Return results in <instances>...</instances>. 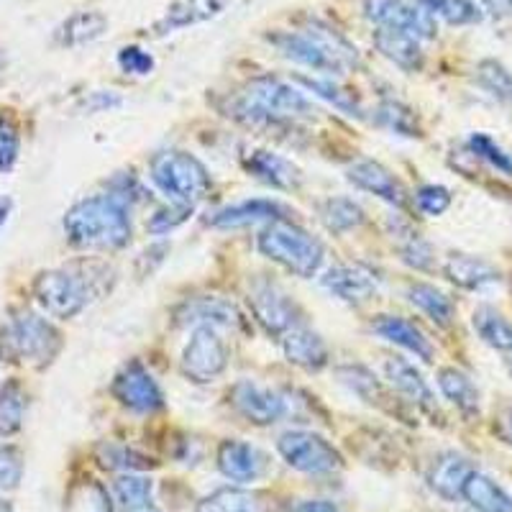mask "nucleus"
Instances as JSON below:
<instances>
[{"label": "nucleus", "instance_id": "nucleus-1", "mask_svg": "<svg viewBox=\"0 0 512 512\" xmlns=\"http://www.w3.org/2000/svg\"><path fill=\"white\" fill-rule=\"evenodd\" d=\"M64 233L77 249H123L131 241V200L118 190L90 195L67 210Z\"/></svg>", "mask_w": 512, "mask_h": 512}, {"label": "nucleus", "instance_id": "nucleus-2", "mask_svg": "<svg viewBox=\"0 0 512 512\" xmlns=\"http://www.w3.org/2000/svg\"><path fill=\"white\" fill-rule=\"evenodd\" d=\"M272 44L280 49L282 57L331 77L349 75L359 64L356 49L323 21H308L303 29L274 34Z\"/></svg>", "mask_w": 512, "mask_h": 512}, {"label": "nucleus", "instance_id": "nucleus-3", "mask_svg": "<svg viewBox=\"0 0 512 512\" xmlns=\"http://www.w3.org/2000/svg\"><path fill=\"white\" fill-rule=\"evenodd\" d=\"M233 116L254 126H282L315 116V105L280 77H254L236 93L231 103Z\"/></svg>", "mask_w": 512, "mask_h": 512}, {"label": "nucleus", "instance_id": "nucleus-4", "mask_svg": "<svg viewBox=\"0 0 512 512\" xmlns=\"http://www.w3.org/2000/svg\"><path fill=\"white\" fill-rule=\"evenodd\" d=\"M256 246L274 264H280L282 269L297 274V277H305V280L315 277L323 267V259H326L323 244L303 226L292 223L290 218L269 221L259 233Z\"/></svg>", "mask_w": 512, "mask_h": 512}, {"label": "nucleus", "instance_id": "nucleus-5", "mask_svg": "<svg viewBox=\"0 0 512 512\" xmlns=\"http://www.w3.org/2000/svg\"><path fill=\"white\" fill-rule=\"evenodd\" d=\"M149 177L154 187L162 192L169 203L195 205L210 195V175L205 164L187 152H159L149 164Z\"/></svg>", "mask_w": 512, "mask_h": 512}, {"label": "nucleus", "instance_id": "nucleus-6", "mask_svg": "<svg viewBox=\"0 0 512 512\" xmlns=\"http://www.w3.org/2000/svg\"><path fill=\"white\" fill-rule=\"evenodd\" d=\"M34 297L44 313L52 318H75L93 300L90 282L72 269H49L34 282Z\"/></svg>", "mask_w": 512, "mask_h": 512}, {"label": "nucleus", "instance_id": "nucleus-7", "mask_svg": "<svg viewBox=\"0 0 512 512\" xmlns=\"http://www.w3.org/2000/svg\"><path fill=\"white\" fill-rule=\"evenodd\" d=\"M249 305L256 323L274 338H282L287 331L305 323L303 308L292 300L290 292L267 277H256L249 285Z\"/></svg>", "mask_w": 512, "mask_h": 512}, {"label": "nucleus", "instance_id": "nucleus-8", "mask_svg": "<svg viewBox=\"0 0 512 512\" xmlns=\"http://www.w3.org/2000/svg\"><path fill=\"white\" fill-rule=\"evenodd\" d=\"M285 464L303 474H333L344 466V456L331 441L315 431H287L277 438Z\"/></svg>", "mask_w": 512, "mask_h": 512}, {"label": "nucleus", "instance_id": "nucleus-9", "mask_svg": "<svg viewBox=\"0 0 512 512\" xmlns=\"http://www.w3.org/2000/svg\"><path fill=\"white\" fill-rule=\"evenodd\" d=\"M3 344L18 359L34 361V364H47V361H52L57 356L59 346H62V336L41 315L21 313L8 323Z\"/></svg>", "mask_w": 512, "mask_h": 512}, {"label": "nucleus", "instance_id": "nucleus-10", "mask_svg": "<svg viewBox=\"0 0 512 512\" xmlns=\"http://www.w3.org/2000/svg\"><path fill=\"white\" fill-rule=\"evenodd\" d=\"M228 367V349L218 328L198 326L182 351L180 369L190 382L208 384L221 377Z\"/></svg>", "mask_w": 512, "mask_h": 512}, {"label": "nucleus", "instance_id": "nucleus-11", "mask_svg": "<svg viewBox=\"0 0 512 512\" xmlns=\"http://www.w3.org/2000/svg\"><path fill=\"white\" fill-rule=\"evenodd\" d=\"M364 16L377 29H395L420 41L436 39V16L410 0H364Z\"/></svg>", "mask_w": 512, "mask_h": 512}, {"label": "nucleus", "instance_id": "nucleus-12", "mask_svg": "<svg viewBox=\"0 0 512 512\" xmlns=\"http://www.w3.org/2000/svg\"><path fill=\"white\" fill-rule=\"evenodd\" d=\"M111 392L123 408L139 415H154L167 405L159 382L139 359L123 364V369L113 379Z\"/></svg>", "mask_w": 512, "mask_h": 512}, {"label": "nucleus", "instance_id": "nucleus-13", "mask_svg": "<svg viewBox=\"0 0 512 512\" xmlns=\"http://www.w3.org/2000/svg\"><path fill=\"white\" fill-rule=\"evenodd\" d=\"M233 410L254 425H274L280 423L290 413V400L280 390H272L267 384H259L254 379H239L228 390Z\"/></svg>", "mask_w": 512, "mask_h": 512}, {"label": "nucleus", "instance_id": "nucleus-14", "mask_svg": "<svg viewBox=\"0 0 512 512\" xmlns=\"http://www.w3.org/2000/svg\"><path fill=\"white\" fill-rule=\"evenodd\" d=\"M320 285L344 303L361 305L377 295L379 277L364 264H336L320 277Z\"/></svg>", "mask_w": 512, "mask_h": 512}, {"label": "nucleus", "instance_id": "nucleus-15", "mask_svg": "<svg viewBox=\"0 0 512 512\" xmlns=\"http://www.w3.org/2000/svg\"><path fill=\"white\" fill-rule=\"evenodd\" d=\"M216 461L223 477L236 484H251L267 472V456L251 443L236 438H228L218 446Z\"/></svg>", "mask_w": 512, "mask_h": 512}, {"label": "nucleus", "instance_id": "nucleus-16", "mask_svg": "<svg viewBox=\"0 0 512 512\" xmlns=\"http://www.w3.org/2000/svg\"><path fill=\"white\" fill-rule=\"evenodd\" d=\"M372 331L377 333L379 338L390 341V344L400 346L408 354H413L415 359L431 364L433 356H436V349H433L431 338L425 336L423 328L415 326L413 320L402 318V315H390L382 313L372 320Z\"/></svg>", "mask_w": 512, "mask_h": 512}, {"label": "nucleus", "instance_id": "nucleus-17", "mask_svg": "<svg viewBox=\"0 0 512 512\" xmlns=\"http://www.w3.org/2000/svg\"><path fill=\"white\" fill-rule=\"evenodd\" d=\"M282 354L290 364L305 369V372H320V369L328 367L331 361V351L328 344L320 338V333H315L308 323H300L292 331H287L280 338Z\"/></svg>", "mask_w": 512, "mask_h": 512}, {"label": "nucleus", "instance_id": "nucleus-18", "mask_svg": "<svg viewBox=\"0 0 512 512\" xmlns=\"http://www.w3.org/2000/svg\"><path fill=\"white\" fill-rule=\"evenodd\" d=\"M384 377H387L392 390H395L397 395L405 397L408 402H413L415 408H420L423 413L438 415V405H436V397H433V390L428 387L423 374L415 369V364H410L408 359H400V356L384 359Z\"/></svg>", "mask_w": 512, "mask_h": 512}, {"label": "nucleus", "instance_id": "nucleus-19", "mask_svg": "<svg viewBox=\"0 0 512 512\" xmlns=\"http://www.w3.org/2000/svg\"><path fill=\"white\" fill-rule=\"evenodd\" d=\"M346 177H349V182H354V187H359L364 192H372L379 200L397 205V208L405 205V200H408V192H405L402 182L384 164L374 162V159H359V162H354L346 169Z\"/></svg>", "mask_w": 512, "mask_h": 512}, {"label": "nucleus", "instance_id": "nucleus-20", "mask_svg": "<svg viewBox=\"0 0 512 512\" xmlns=\"http://www.w3.org/2000/svg\"><path fill=\"white\" fill-rule=\"evenodd\" d=\"M474 474L472 459H466L464 454H456V451H443L441 456H436L428 469V487L436 492L438 497L448 502L461 500V492H464L466 479Z\"/></svg>", "mask_w": 512, "mask_h": 512}, {"label": "nucleus", "instance_id": "nucleus-21", "mask_svg": "<svg viewBox=\"0 0 512 512\" xmlns=\"http://www.w3.org/2000/svg\"><path fill=\"white\" fill-rule=\"evenodd\" d=\"M244 167L251 177L269 187H277V190H297L303 182L300 169L290 159L267 152V149H254V152L246 154Z\"/></svg>", "mask_w": 512, "mask_h": 512}, {"label": "nucleus", "instance_id": "nucleus-22", "mask_svg": "<svg viewBox=\"0 0 512 512\" xmlns=\"http://www.w3.org/2000/svg\"><path fill=\"white\" fill-rule=\"evenodd\" d=\"M239 310L223 297H192L177 310L180 326H213V328H236L239 326Z\"/></svg>", "mask_w": 512, "mask_h": 512}, {"label": "nucleus", "instance_id": "nucleus-23", "mask_svg": "<svg viewBox=\"0 0 512 512\" xmlns=\"http://www.w3.org/2000/svg\"><path fill=\"white\" fill-rule=\"evenodd\" d=\"M443 274H446L448 282H454L464 290H487V287L500 282V269L495 264H489L482 256L459 254V251L446 256Z\"/></svg>", "mask_w": 512, "mask_h": 512}, {"label": "nucleus", "instance_id": "nucleus-24", "mask_svg": "<svg viewBox=\"0 0 512 512\" xmlns=\"http://www.w3.org/2000/svg\"><path fill=\"white\" fill-rule=\"evenodd\" d=\"M285 216H287V208L277 203V200L254 198V200H241V203H233L228 205V208L216 210L213 218H208V223L213 228H241V226H251V223L277 221V218H285Z\"/></svg>", "mask_w": 512, "mask_h": 512}, {"label": "nucleus", "instance_id": "nucleus-25", "mask_svg": "<svg viewBox=\"0 0 512 512\" xmlns=\"http://www.w3.org/2000/svg\"><path fill=\"white\" fill-rule=\"evenodd\" d=\"M231 0H177L167 8V13L162 16L154 31L159 36L172 34V31L187 29V26L203 24V21H210V18L221 16L228 8Z\"/></svg>", "mask_w": 512, "mask_h": 512}, {"label": "nucleus", "instance_id": "nucleus-26", "mask_svg": "<svg viewBox=\"0 0 512 512\" xmlns=\"http://www.w3.org/2000/svg\"><path fill=\"white\" fill-rule=\"evenodd\" d=\"M374 47L384 54V57L395 62L400 70L418 72L423 70L425 54L420 47V39L405 34V31L395 29H377L374 31Z\"/></svg>", "mask_w": 512, "mask_h": 512}, {"label": "nucleus", "instance_id": "nucleus-27", "mask_svg": "<svg viewBox=\"0 0 512 512\" xmlns=\"http://www.w3.org/2000/svg\"><path fill=\"white\" fill-rule=\"evenodd\" d=\"M438 387H441L443 397H446L456 410H459L464 418H474L479 415V387L474 384V379L466 372L456 367H443L438 369Z\"/></svg>", "mask_w": 512, "mask_h": 512}, {"label": "nucleus", "instance_id": "nucleus-28", "mask_svg": "<svg viewBox=\"0 0 512 512\" xmlns=\"http://www.w3.org/2000/svg\"><path fill=\"white\" fill-rule=\"evenodd\" d=\"M461 500H466V505L477 512H512V497L495 479L477 472V469H474L472 477L466 479Z\"/></svg>", "mask_w": 512, "mask_h": 512}, {"label": "nucleus", "instance_id": "nucleus-29", "mask_svg": "<svg viewBox=\"0 0 512 512\" xmlns=\"http://www.w3.org/2000/svg\"><path fill=\"white\" fill-rule=\"evenodd\" d=\"M410 303L425 313L428 318L436 323V326L448 328L456 318V305L454 300L446 295L443 290H438L436 285H428V282H410L408 290H405Z\"/></svg>", "mask_w": 512, "mask_h": 512}, {"label": "nucleus", "instance_id": "nucleus-30", "mask_svg": "<svg viewBox=\"0 0 512 512\" xmlns=\"http://www.w3.org/2000/svg\"><path fill=\"white\" fill-rule=\"evenodd\" d=\"M108 31V18L100 11L72 13L57 29V41L62 47H85L90 41L100 39Z\"/></svg>", "mask_w": 512, "mask_h": 512}, {"label": "nucleus", "instance_id": "nucleus-31", "mask_svg": "<svg viewBox=\"0 0 512 512\" xmlns=\"http://www.w3.org/2000/svg\"><path fill=\"white\" fill-rule=\"evenodd\" d=\"M474 331L479 333L484 344L492 346V349L502 351V354H512V323L502 313H497L495 308L482 305V308L474 310Z\"/></svg>", "mask_w": 512, "mask_h": 512}, {"label": "nucleus", "instance_id": "nucleus-32", "mask_svg": "<svg viewBox=\"0 0 512 512\" xmlns=\"http://www.w3.org/2000/svg\"><path fill=\"white\" fill-rule=\"evenodd\" d=\"M26 390L18 379H6L0 387V436H13L21 431L26 418Z\"/></svg>", "mask_w": 512, "mask_h": 512}, {"label": "nucleus", "instance_id": "nucleus-33", "mask_svg": "<svg viewBox=\"0 0 512 512\" xmlns=\"http://www.w3.org/2000/svg\"><path fill=\"white\" fill-rule=\"evenodd\" d=\"M295 82L297 85H303L305 90H310L313 95H318V98L326 100V103H331L333 108H338L341 113H349V116H356V118L364 116V111H361V105L359 100L354 98V93H349V90H344L341 85H336L331 77L323 80V77L297 75Z\"/></svg>", "mask_w": 512, "mask_h": 512}, {"label": "nucleus", "instance_id": "nucleus-34", "mask_svg": "<svg viewBox=\"0 0 512 512\" xmlns=\"http://www.w3.org/2000/svg\"><path fill=\"white\" fill-rule=\"evenodd\" d=\"M377 123L387 131L397 136H408V139H415V136H423V128H420L418 116L410 111L408 105L397 103V100H382L377 105V113H374Z\"/></svg>", "mask_w": 512, "mask_h": 512}, {"label": "nucleus", "instance_id": "nucleus-35", "mask_svg": "<svg viewBox=\"0 0 512 512\" xmlns=\"http://www.w3.org/2000/svg\"><path fill=\"white\" fill-rule=\"evenodd\" d=\"M195 512H259V502L246 489L221 487L203 497Z\"/></svg>", "mask_w": 512, "mask_h": 512}, {"label": "nucleus", "instance_id": "nucleus-36", "mask_svg": "<svg viewBox=\"0 0 512 512\" xmlns=\"http://www.w3.org/2000/svg\"><path fill=\"white\" fill-rule=\"evenodd\" d=\"M415 3L451 26H469L482 21V8L474 0H415Z\"/></svg>", "mask_w": 512, "mask_h": 512}, {"label": "nucleus", "instance_id": "nucleus-37", "mask_svg": "<svg viewBox=\"0 0 512 512\" xmlns=\"http://www.w3.org/2000/svg\"><path fill=\"white\" fill-rule=\"evenodd\" d=\"M320 218H323L328 231L346 233L351 228H359L367 216H364L361 205L351 198H331L320 205Z\"/></svg>", "mask_w": 512, "mask_h": 512}, {"label": "nucleus", "instance_id": "nucleus-38", "mask_svg": "<svg viewBox=\"0 0 512 512\" xmlns=\"http://www.w3.org/2000/svg\"><path fill=\"white\" fill-rule=\"evenodd\" d=\"M113 492H116L118 502L128 510H136V507H144L152 502L154 495V482L144 474L123 472L121 477L113 482Z\"/></svg>", "mask_w": 512, "mask_h": 512}, {"label": "nucleus", "instance_id": "nucleus-39", "mask_svg": "<svg viewBox=\"0 0 512 512\" xmlns=\"http://www.w3.org/2000/svg\"><path fill=\"white\" fill-rule=\"evenodd\" d=\"M477 80L487 93L502 103H512V75L495 59H484L477 67Z\"/></svg>", "mask_w": 512, "mask_h": 512}, {"label": "nucleus", "instance_id": "nucleus-40", "mask_svg": "<svg viewBox=\"0 0 512 512\" xmlns=\"http://www.w3.org/2000/svg\"><path fill=\"white\" fill-rule=\"evenodd\" d=\"M400 254L402 262L410 264V267L418 269V272H431L433 262H436L431 244L425 239H420L418 233L413 231H405L400 236Z\"/></svg>", "mask_w": 512, "mask_h": 512}, {"label": "nucleus", "instance_id": "nucleus-41", "mask_svg": "<svg viewBox=\"0 0 512 512\" xmlns=\"http://www.w3.org/2000/svg\"><path fill=\"white\" fill-rule=\"evenodd\" d=\"M469 149H472L474 157L487 162L492 169H497L502 175H512L510 154H507L502 146H497V141L489 139L487 134H474L472 139H469Z\"/></svg>", "mask_w": 512, "mask_h": 512}, {"label": "nucleus", "instance_id": "nucleus-42", "mask_svg": "<svg viewBox=\"0 0 512 512\" xmlns=\"http://www.w3.org/2000/svg\"><path fill=\"white\" fill-rule=\"evenodd\" d=\"M192 210H195L192 205L169 203L167 208H159L157 213L149 218L146 228H149V233H154V236H162V233L175 231L177 226H182V223L192 216Z\"/></svg>", "mask_w": 512, "mask_h": 512}, {"label": "nucleus", "instance_id": "nucleus-43", "mask_svg": "<svg viewBox=\"0 0 512 512\" xmlns=\"http://www.w3.org/2000/svg\"><path fill=\"white\" fill-rule=\"evenodd\" d=\"M415 205L425 216H441L451 208V192L443 185H423L415 192Z\"/></svg>", "mask_w": 512, "mask_h": 512}, {"label": "nucleus", "instance_id": "nucleus-44", "mask_svg": "<svg viewBox=\"0 0 512 512\" xmlns=\"http://www.w3.org/2000/svg\"><path fill=\"white\" fill-rule=\"evenodd\" d=\"M24 477V459L16 448H0V492H11Z\"/></svg>", "mask_w": 512, "mask_h": 512}, {"label": "nucleus", "instance_id": "nucleus-45", "mask_svg": "<svg viewBox=\"0 0 512 512\" xmlns=\"http://www.w3.org/2000/svg\"><path fill=\"white\" fill-rule=\"evenodd\" d=\"M118 67L126 75H149L154 70V57L141 47H123L118 52Z\"/></svg>", "mask_w": 512, "mask_h": 512}, {"label": "nucleus", "instance_id": "nucleus-46", "mask_svg": "<svg viewBox=\"0 0 512 512\" xmlns=\"http://www.w3.org/2000/svg\"><path fill=\"white\" fill-rule=\"evenodd\" d=\"M18 159V131L8 118H0V172H11Z\"/></svg>", "mask_w": 512, "mask_h": 512}, {"label": "nucleus", "instance_id": "nucleus-47", "mask_svg": "<svg viewBox=\"0 0 512 512\" xmlns=\"http://www.w3.org/2000/svg\"><path fill=\"white\" fill-rule=\"evenodd\" d=\"M103 459H105V466H111V469H123V472L144 469L146 466L144 456L136 454L134 448H126V446H105Z\"/></svg>", "mask_w": 512, "mask_h": 512}, {"label": "nucleus", "instance_id": "nucleus-48", "mask_svg": "<svg viewBox=\"0 0 512 512\" xmlns=\"http://www.w3.org/2000/svg\"><path fill=\"white\" fill-rule=\"evenodd\" d=\"M123 100L121 95L111 93V90H95V93H90L88 98H85V103H82V108L88 113H105V111H113V108H118Z\"/></svg>", "mask_w": 512, "mask_h": 512}, {"label": "nucleus", "instance_id": "nucleus-49", "mask_svg": "<svg viewBox=\"0 0 512 512\" xmlns=\"http://www.w3.org/2000/svg\"><path fill=\"white\" fill-rule=\"evenodd\" d=\"M295 512H341L328 500H305L295 507Z\"/></svg>", "mask_w": 512, "mask_h": 512}, {"label": "nucleus", "instance_id": "nucleus-50", "mask_svg": "<svg viewBox=\"0 0 512 512\" xmlns=\"http://www.w3.org/2000/svg\"><path fill=\"white\" fill-rule=\"evenodd\" d=\"M497 425H500V436L512 446V405H505V408L500 410Z\"/></svg>", "mask_w": 512, "mask_h": 512}, {"label": "nucleus", "instance_id": "nucleus-51", "mask_svg": "<svg viewBox=\"0 0 512 512\" xmlns=\"http://www.w3.org/2000/svg\"><path fill=\"white\" fill-rule=\"evenodd\" d=\"M484 6H487V11L497 18L512 16V0H484Z\"/></svg>", "mask_w": 512, "mask_h": 512}, {"label": "nucleus", "instance_id": "nucleus-52", "mask_svg": "<svg viewBox=\"0 0 512 512\" xmlns=\"http://www.w3.org/2000/svg\"><path fill=\"white\" fill-rule=\"evenodd\" d=\"M13 210V200L11 198H0V228L6 226L8 216H11Z\"/></svg>", "mask_w": 512, "mask_h": 512}, {"label": "nucleus", "instance_id": "nucleus-53", "mask_svg": "<svg viewBox=\"0 0 512 512\" xmlns=\"http://www.w3.org/2000/svg\"><path fill=\"white\" fill-rule=\"evenodd\" d=\"M128 512H162V510H159V507L154 505V502H149V505H144V507H136V510H128Z\"/></svg>", "mask_w": 512, "mask_h": 512}, {"label": "nucleus", "instance_id": "nucleus-54", "mask_svg": "<svg viewBox=\"0 0 512 512\" xmlns=\"http://www.w3.org/2000/svg\"><path fill=\"white\" fill-rule=\"evenodd\" d=\"M0 512H13V507L6 500H0Z\"/></svg>", "mask_w": 512, "mask_h": 512}, {"label": "nucleus", "instance_id": "nucleus-55", "mask_svg": "<svg viewBox=\"0 0 512 512\" xmlns=\"http://www.w3.org/2000/svg\"><path fill=\"white\" fill-rule=\"evenodd\" d=\"M3 70H6V54L0 52V75H3Z\"/></svg>", "mask_w": 512, "mask_h": 512}, {"label": "nucleus", "instance_id": "nucleus-56", "mask_svg": "<svg viewBox=\"0 0 512 512\" xmlns=\"http://www.w3.org/2000/svg\"><path fill=\"white\" fill-rule=\"evenodd\" d=\"M510 374H512V359H510Z\"/></svg>", "mask_w": 512, "mask_h": 512}]
</instances>
